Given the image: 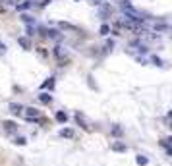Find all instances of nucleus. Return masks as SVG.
Instances as JSON below:
<instances>
[{"label":"nucleus","mask_w":172,"mask_h":166,"mask_svg":"<svg viewBox=\"0 0 172 166\" xmlns=\"http://www.w3.org/2000/svg\"><path fill=\"white\" fill-rule=\"evenodd\" d=\"M108 33H110V27H108L107 23H104V25H101V35H108Z\"/></svg>","instance_id":"obj_18"},{"label":"nucleus","mask_w":172,"mask_h":166,"mask_svg":"<svg viewBox=\"0 0 172 166\" xmlns=\"http://www.w3.org/2000/svg\"><path fill=\"white\" fill-rule=\"evenodd\" d=\"M112 133H114V135H122V128L114 126V128H112Z\"/></svg>","instance_id":"obj_20"},{"label":"nucleus","mask_w":172,"mask_h":166,"mask_svg":"<svg viewBox=\"0 0 172 166\" xmlns=\"http://www.w3.org/2000/svg\"><path fill=\"white\" fill-rule=\"evenodd\" d=\"M52 87H54V77H48L47 81L41 85V89H52Z\"/></svg>","instance_id":"obj_11"},{"label":"nucleus","mask_w":172,"mask_h":166,"mask_svg":"<svg viewBox=\"0 0 172 166\" xmlns=\"http://www.w3.org/2000/svg\"><path fill=\"white\" fill-rule=\"evenodd\" d=\"M56 120L60 122V124H66L68 122V114L66 112H56Z\"/></svg>","instance_id":"obj_10"},{"label":"nucleus","mask_w":172,"mask_h":166,"mask_svg":"<svg viewBox=\"0 0 172 166\" xmlns=\"http://www.w3.org/2000/svg\"><path fill=\"white\" fill-rule=\"evenodd\" d=\"M39 101H41L43 104H50V102H52V97L48 95V93H41V95H39Z\"/></svg>","instance_id":"obj_7"},{"label":"nucleus","mask_w":172,"mask_h":166,"mask_svg":"<svg viewBox=\"0 0 172 166\" xmlns=\"http://www.w3.org/2000/svg\"><path fill=\"white\" fill-rule=\"evenodd\" d=\"M60 135H62V137L72 139V137H74V129H62V131H60Z\"/></svg>","instance_id":"obj_13"},{"label":"nucleus","mask_w":172,"mask_h":166,"mask_svg":"<svg viewBox=\"0 0 172 166\" xmlns=\"http://www.w3.org/2000/svg\"><path fill=\"white\" fill-rule=\"evenodd\" d=\"M75 120H77V124H81V126H83L85 129H89V126L85 124V118H83V114H79V112H77V114H75Z\"/></svg>","instance_id":"obj_12"},{"label":"nucleus","mask_w":172,"mask_h":166,"mask_svg":"<svg viewBox=\"0 0 172 166\" xmlns=\"http://www.w3.org/2000/svg\"><path fill=\"white\" fill-rule=\"evenodd\" d=\"M120 10L124 12L126 19L135 21V23H141V21H143V16H141V12H139V10H135L134 6H131L130 0H122V2H120Z\"/></svg>","instance_id":"obj_1"},{"label":"nucleus","mask_w":172,"mask_h":166,"mask_svg":"<svg viewBox=\"0 0 172 166\" xmlns=\"http://www.w3.org/2000/svg\"><path fill=\"white\" fill-rule=\"evenodd\" d=\"M10 112H12V114H21V112H23V106L12 102V104H10Z\"/></svg>","instance_id":"obj_6"},{"label":"nucleus","mask_w":172,"mask_h":166,"mask_svg":"<svg viewBox=\"0 0 172 166\" xmlns=\"http://www.w3.org/2000/svg\"><path fill=\"white\" fill-rule=\"evenodd\" d=\"M23 114L27 120H37V118H41V112L37 110V108H33V106H29V108H23Z\"/></svg>","instance_id":"obj_2"},{"label":"nucleus","mask_w":172,"mask_h":166,"mask_svg":"<svg viewBox=\"0 0 172 166\" xmlns=\"http://www.w3.org/2000/svg\"><path fill=\"white\" fill-rule=\"evenodd\" d=\"M43 35H47L50 39H60V33L54 31V29H43Z\"/></svg>","instance_id":"obj_5"},{"label":"nucleus","mask_w":172,"mask_h":166,"mask_svg":"<svg viewBox=\"0 0 172 166\" xmlns=\"http://www.w3.org/2000/svg\"><path fill=\"white\" fill-rule=\"evenodd\" d=\"M4 54H6V45L0 43V56H4Z\"/></svg>","instance_id":"obj_23"},{"label":"nucleus","mask_w":172,"mask_h":166,"mask_svg":"<svg viewBox=\"0 0 172 166\" xmlns=\"http://www.w3.org/2000/svg\"><path fill=\"white\" fill-rule=\"evenodd\" d=\"M33 6L31 0H25V2H21V4H18V12H25V10H29Z\"/></svg>","instance_id":"obj_8"},{"label":"nucleus","mask_w":172,"mask_h":166,"mask_svg":"<svg viewBox=\"0 0 172 166\" xmlns=\"http://www.w3.org/2000/svg\"><path fill=\"white\" fill-rule=\"evenodd\" d=\"M135 160H137V164H139V166H145V164H147V158H145V157H141V155H139V157H137V158H135Z\"/></svg>","instance_id":"obj_17"},{"label":"nucleus","mask_w":172,"mask_h":166,"mask_svg":"<svg viewBox=\"0 0 172 166\" xmlns=\"http://www.w3.org/2000/svg\"><path fill=\"white\" fill-rule=\"evenodd\" d=\"M6 2H8V4H16V0H6Z\"/></svg>","instance_id":"obj_26"},{"label":"nucleus","mask_w":172,"mask_h":166,"mask_svg":"<svg viewBox=\"0 0 172 166\" xmlns=\"http://www.w3.org/2000/svg\"><path fill=\"white\" fill-rule=\"evenodd\" d=\"M60 27L62 29H70V31H77V27H75V25H72V23H64V21L60 23Z\"/></svg>","instance_id":"obj_14"},{"label":"nucleus","mask_w":172,"mask_h":166,"mask_svg":"<svg viewBox=\"0 0 172 166\" xmlns=\"http://www.w3.org/2000/svg\"><path fill=\"white\" fill-rule=\"evenodd\" d=\"M104 46H107V50H110L112 46H114V41H107V45H104Z\"/></svg>","instance_id":"obj_24"},{"label":"nucleus","mask_w":172,"mask_h":166,"mask_svg":"<svg viewBox=\"0 0 172 166\" xmlns=\"http://www.w3.org/2000/svg\"><path fill=\"white\" fill-rule=\"evenodd\" d=\"M21 19H23L25 23H35V19H33L31 16H23V18H21Z\"/></svg>","instance_id":"obj_21"},{"label":"nucleus","mask_w":172,"mask_h":166,"mask_svg":"<svg viewBox=\"0 0 172 166\" xmlns=\"http://www.w3.org/2000/svg\"><path fill=\"white\" fill-rule=\"evenodd\" d=\"M48 2H52V0H43V2H39V6H47Z\"/></svg>","instance_id":"obj_25"},{"label":"nucleus","mask_w":172,"mask_h":166,"mask_svg":"<svg viewBox=\"0 0 172 166\" xmlns=\"http://www.w3.org/2000/svg\"><path fill=\"white\" fill-rule=\"evenodd\" d=\"M112 151L124 153V151H126V145H124V143H120V141H116V143H112Z\"/></svg>","instance_id":"obj_9"},{"label":"nucleus","mask_w":172,"mask_h":166,"mask_svg":"<svg viewBox=\"0 0 172 166\" xmlns=\"http://www.w3.org/2000/svg\"><path fill=\"white\" fill-rule=\"evenodd\" d=\"M2 128H4L6 131H16V129H18V124H16V122L6 120V122H2Z\"/></svg>","instance_id":"obj_3"},{"label":"nucleus","mask_w":172,"mask_h":166,"mask_svg":"<svg viewBox=\"0 0 172 166\" xmlns=\"http://www.w3.org/2000/svg\"><path fill=\"white\" fill-rule=\"evenodd\" d=\"M155 31H168V25H164V23H155Z\"/></svg>","instance_id":"obj_15"},{"label":"nucleus","mask_w":172,"mask_h":166,"mask_svg":"<svg viewBox=\"0 0 172 166\" xmlns=\"http://www.w3.org/2000/svg\"><path fill=\"white\" fill-rule=\"evenodd\" d=\"M153 64L155 66H163V60H161V58H157V56H153Z\"/></svg>","instance_id":"obj_22"},{"label":"nucleus","mask_w":172,"mask_h":166,"mask_svg":"<svg viewBox=\"0 0 172 166\" xmlns=\"http://www.w3.org/2000/svg\"><path fill=\"white\" fill-rule=\"evenodd\" d=\"M18 43L23 46L25 50H31V41H29L27 37H18Z\"/></svg>","instance_id":"obj_4"},{"label":"nucleus","mask_w":172,"mask_h":166,"mask_svg":"<svg viewBox=\"0 0 172 166\" xmlns=\"http://www.w3.org/2000/svg\"><path fill=\"white\" fill-rule=\"evenodd\" d=\"M16 143H18V145H25V143H27V139H25V137H16Z\"/></svg>","instance_id":"obj_19"},{"label":"nucleus","mask_w":172,"mask_h":166,"mask_svg":"<svg viewBox=\"0 0 172 166\" xmlns=\"http://www.w3.org/2000/svg\"><path fill=\"white\" fill-rule=\"evenodd\" d=\"M108 14H110V6H102V8H101V16H102V18H107Z\"/></svg>","instance_id":"obj_16"}]
</instances>
